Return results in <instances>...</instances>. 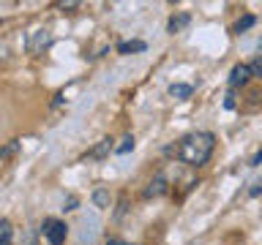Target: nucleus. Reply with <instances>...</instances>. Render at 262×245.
I'll return each mask as SVG.
<instances>
[{"label":"nucleus","instance_id":"20e7f679","mask_svg":"<svg viewBox=\"0 0 262 245\" xmlns=\"http://www.w3.org/2000/svg\"><path fill=\"white\" fill-rule=\"evenodd\" d=\"M251 79V68L246 63H237L232 71H229V87H246Z\"/></svg>","mask_w":262,"mask_h":245},{"label":"nucleus","instance_id":"1a4fd4ad","mask_svg":"<svg viewBox=\"0 0 262 245\" xmlns=\"http://www.w3.org/2000/svg\"><path fill=\"white\" fill-rule=\"evenodd\" d=\"M11 242H14V226L8 218H3L0 220V245H11Z\"/></svg>","mask_w":262,"mask_h":245},{"label":"nucleus","instance_id":"a211bd4d","mask_svg":"<svg viewBox=\"0 0 262 245\" xmlns=\"http://www.w3.org/2000/svg\"><path fill=\"white\" fill-rule=\"evenodd\" d=\"M249 193H251V196H262V177H259L257 183H254V185L249 188Z\"/></svg>","mask_w":262,"mask_h":245},{"label":"nucleus","instance_id":"f3484780","mask_svg":"<svg viewBox=\"0 0 262 245\" xmlns=\"http://www.w3.org/2000/svg\"><path fill=\"white\" fill-rule=\"evenodd\" d=\"M224 109H227V112H232V109H237L235 93H227V95H224Z\"/></svg>","mask_w":262,"mask_h":245},{"label":"nucleus","instance_id":"aec40b11","mask_svg":"<svg viewBox=\"0 0 262 245\" xmlns=\"http://www.w3.org/2000/svg\"><path fill=\"white\" fill-rule=\"evenodd\" d=\"M259 163H262V147H259L257 153H254V158H251V163H249V166H259Z\"/></svg>","mask_w":262,"mask_h":245},{"label":"nucleus","instance_id":"9d476101","mask_svg":"<svg viewBox=\"0 0 262 245\" xmlns=\"http://www.w3.org/2000/svg\"><path fill=\"white\" fill-rule=\"evenodd\" d=\"M93 204L98 210H106L112 204V199H110V191H106V188H96L93 191Z\"/></svg>","mask_w":262,"mask_h":245},{"label":"nucleus","instance_id":"f03ea898","mask_svg":"<svg viewBox=\"0 0 262 245\" xmlns=\"http://www.w3.org/2000/svg\"><path fill=\"white\" fill-rule=\"evenodd\" d=\"M41 232H44V240L49 245H63L66 237H69V226H66L63 220H57V218H44Z\"/></svg>","mask_w":262,"mask_h":245},{"label":"nucleus","instance_id":"423d86ee","mask_svg":"<svg viewBox=\"0 0 262 245\" xmlns=\"http://www.w3.org/2000/svg\"><path fill=\"white\" fill-rule=\"evenodd\" d=\"M167 177H164V175H156L153 180H150V183H147V188H145V196H147V199H156V196H164V193H167Z\"/></svg>","mask_w":262,"mask_h":245},{"label":"nucleus","instance_id":"6e6552de","mask_svg":"<svg viewBox=\"0 0 262 245\" xmlns=\"http://www.w3.org/2000/svg\"><path fill=\"white\" fill-rule=\"evenodd\" d=\"M169 95L178 98V101H186V98L194 95V87L191 85H180V82H175V85H169Z\"/></svg>","mask_w":262,"mask_h":245},{"label":"nucleus","instance_id":"2eb2a0df","mask_svg":"<svg viewBox=\"0 0 262 245\" xmlns=\"http://www.w3.org/2000/svg\"><path fill=\"white\" fill-rule=\"evenodd\" d=\"M249 68H251V77L262 79V55H257V57H254V60L249 63Z\"/></svg>","mask_w":262,"mask_h":245},{"label":"nucleus","instance_id":"4468645a","mask_svg":"<svg viewBox=\"0 0 262 245\" xmlns=\"http://www.w3.org/2000/svg\"><path fill=\"white\" fill-rule=\"evenodd\" d=\"M126 212H128V196L126 193H123L120 196V202H118V210H115V220H123V215H126Z\"/></svg>","mask_w":262,"mask_h":245},{"label":"nucleus","instance_id":"0eeeda50","mask_svg":"<svg viewBox=\"0 0 262 245\" xmlns=\"http://www.w3.org/2000/svg\"><path fill=\"white\" fill-rule=\"evenodd\" d=\"M188 24H191V14H188V11H180V14H175V16H169L167 30H169V33H180L183 28H188Z\"/></svg>","mask_w":262,"mask_h":245},{"label":"nucleus","instance_id":"6ab92c4d","mask_svg":"<svg viewBox=\"0 0 262 245\" xmlns=\"http://www.w3.org/2000/svg\"><path fill=\"white\" fill-rule=\"evenodd\" d=\"M77 204H79V202H77V196H69V199H66V207H63V210H77Z\"/></svg>","mask_w":262,"mask_h":245},{"label":"nucleus","instance_id":"f257e3e1","mask_svg":"<svg viewBox=\"0 0 262 245\" xmlns=\"http://www.w3.org/2000/svg\"><path fill=\"white\" fill-rule=\"evenodd\" d=\"M213 150H216V136L210 131H196V134H188L178 142V147H169L167 153H175L180 163L186 166H194L200 169L210 161Z\"/></svg>","mask_w":262,"mask_h":245},{"label":"nucleus","instance_id":"4be33fe9","mask_svg":"<svg viewBox=\"0 0 262 245\" xmlns=\"http://www.w3.org/2000/svg\"><path fill=\"white\" fill-rule=\"evenodd\" d=\"M106 245H126V242H120V240H110Z\"/></svg>","mask_w":262,"mask_h":245},{"label":"nucleus","instance_id":"dca6fc26","mask_svg":"<svg viewBox=\"0 0 262 245\" xmlns=\"http://www.w3.org/2000/svg\"><path fill=\"white\" fill-rule=\"evenodd\" d=\"M16 150H19V142H8V144L3 147V153H0V158L8 161V158H11V155H14Z\"/></svg>","mask_w":262,"mask_h":245},{"label":"nucleus","instance_id":"412c9836","mask_svg":"<svg viewBox=\"0 0 262 245\" xmlns=\"http://www.w3.org/2000/svg\"><path fill=\"white\" fill-rule=\"evenodd\" d=\"M57 6H60L63 11H66V8H69V11H71V8H79V3H74V0H69V3H57Z\"/></svg>","mask_w":262,"mask_h":245},{"label":"nucleus","instance_id":"39448f33","mask_svg":"<svg viewBox=\"0 0 262 245\" xmlns=\"http://www.w3.org/2000/svg\"><path fill=\"white\" fill-rule=\"evenodd\" d=\"M112 150H118V147H115V144H112V139L106 136V139H101V142L93 147V150H88V153H85V161H104Z\"/></svg>","mask_w":262,"mask_h":245},{"label":"nucleus","instance_id":"7ed1b4c3","mask_svg":"<svg viewBox=\"0 0 262 245\" xmlns=\"http://www.w3.org/2000/svg\"><path fill=\"white\" fill-rule=\"evenodd\" d=\"M49 44H52V33L44 28V30L30 33V36H28V44H25V49H28L30 55H38V52H44Z\"/></svg>","mask_w":262,"mask_h":245},{"label":"nucleus","instance_id":"f8f14e48","mask_svg":"<svg viewBox=\"0 0 262 245\" xmlns=\"http://www.w3.org/2000/svg\"><path fill=\"white\" fill-rule=\"evenodd\" d=\"M254 22H257V19H254L251 14H246V16H241V19L235 22V33H243V30H249V28H254Z\"/></svg>","mask_w":262,"mask_h":245},{"label":"nucleus","instance_id":"ddd939ff","mask_svg":"<svg viewBox=\"0 0 262 245\" xmlns=\"http://www.w3.org/2000/svg\"><path fill=\"white\" fill-rule=\"evenodd\" d=\"M134 144H137V142H134V136L128 134V136H123V142L118 144V150H115V153H118V155H126V153L134 150Z\"/></svg>","mask_w":262,"mask_h":245},{"label":"nucleus","instance_id":"9b49d317","mask_svg":"<svg viewBox=\"0 0 262 245\" xmlns=\"http://www.w3.org/2000/svg\"><path fill=\"white\" fill-rule=\"evenodd\" d=\"M147 44L145 41H123V44H118V52L120 55H128V52H145Z\"/></svg>","mask_w":262,"mask_h":245}]
</instances>
